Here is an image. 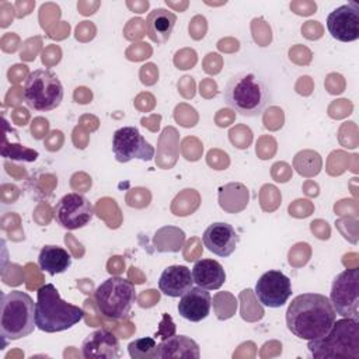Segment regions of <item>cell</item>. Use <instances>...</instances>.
Listing matches in <instances>:
<instances>
[{"label":"cell","mask_w":359,"mask_h":359,"mask_svg":"<svg viewBox=\"0 0 359 359\" xmlns=\"http://www.w3.org/2000/svg\"><path fill=\"white\" fill-rule=\"evenodd\" d=\"M201 351L199 345L187 335H171L157 344L156 359L167 358H185V359H199Z\"/></svg>","instance_id":"cell-17"},{"label":"cell","mask_w":359,"mask_h":359,"mask_svg":"<svg viewBox=\"0 0 359 359\" xmlns=\"http://www.w3.org/2000/svg\"><path fill=\"white\" fill-rule=\"evenodd\" d=\"M191 273L194 283L206 290H216L222 287V285L226 280V272L222 264L210 258L198 259L194 264Z\"/></svg>","instance_id":"cell-18"},{"label":"cell","mask_w":359,"mask_h":359,"mask_svg":"<svg viewBox=\"0 0 359 359\" xmlns=\"http://www.w3.org/2000/svg\"><path fill=\"white\" fill-rule=\"evenodd\" d=\"M53 213L56 222L62 227L67 230H77L93 220L94 206L84 195L70 192L56 202Z\"/></svg>","instance_id":"cell-10"},{"label":"cell","mask_w":359,"mask_h":359,"mask_svg":"<svg viewBox=\"0 0 359 359\" xmlns=\"http://www.w3.org/2000/svg\"><path fill=\"white\" fill-rule=\"evenodd\" d=\"M238 234L234 227L224 222H216L206 227L202 236L205 247L217 257H230L238 244Z\"/></svg>","instance_id":"cell-13"},{"label":"cell","mask_w":359,"mask_h":359,"mask_svg":"<svg viewBox=\"0 0 359 359\" xmlns=\"http://www.w3.org/2000/svg\"><path fill=\"white\" fill-rule=\"evenodd\" d=\"M327 29L337 41H356L359 38V4L351 1L332 10L327 17Z\"/></svg>","instance_id":"cell-12"},{"label":"cell","mask_w":359,"mask_h":359,"mask_svg":"<svg viewBox=\"0 0 359 359\" xmlns=\"http://www.w3.org/2000/svg\"><path fill=\"white\" fill-rule=\"evenodd\" d=\"M177 17L165 8H156L149 13L146 20L147 36L156 43H165L175 27Z\"/></svg>","instance_id":"cell-19"},{"label":"cell","mask_w":359,"mask_h":359,"mask_svg":"<svg viewBox=\"0 0 359 359\" xmlns=\"http://www.w3.org/2000/svg\"><path fill=\"white\" fill-rule=\"evenodd\" d=\"M194 285L191 269L185 265L167 266L158 279L160 290L170 297H181Z\"/></svg>","instance_id":"cell-16"},{"label":"cell","mask_w":359,"mask_h":359,"mask_svg":"<svg viewBox=\"0 0 359 359\" xmlns=\"http://www.w3.org/2000/svg\"><path fill=\"white\" fill-rule=\"evenodd\" d=\"M38 265L49 275H56L67 271L72 265V257L63 247L45 245L38 255Z\"/></svg>","instance_id":"cell-20"},{"label":"cell","mask_w":359,"mask_h":359,"mask_svg":"<svg viewBox=\"0 0 359 359\" xmlns=\"http://www.w3.org/2000/svg\"><path fill=\"white\" fill-rule=\"evenodd\" d=\"M337 313L330 299L320 293L296 296L286 310L287 330L300 339L323 337L334 324Z\"/></svg>","instance_id":"cell-1"},{"label":"cell","mask_w":359,"mask_h":359,"mask_svg":"<svg viewBox=\"0 0 359 359\" xmlns=\"http://www.w3.org/2000/svg\"><path fill=\"white\" fill-rule=\"evenodd\" d=\"M255 296L262 306L271 309L282 307L292 296L290 279L280 271H266L257 280Z\"/></svg>","instance_id":"cell-11"},{"label":"cell","mask_w":359,"mask_h":359,"mask_svg":"<svg viewBox=\"0 0 359 359\" xmlns=\"http://www.w3.org/2000/svg\"><path fill=\"white\" fill-rule=\"evenodd\" d=\"M94 300L104 317L122 320L136 302V290L130 280L122 276H111L95 289Z\"/></svg>","instance_id":"cell-6"},{"label":"cell","mask_w":359,"mask_h":359,"mask_svg":"<svg viewBox=\"0 0 359 359\" xmlns=\"http://www.w3.org/2000/svg\"><path fill=\"white\" fill-rule=\"evenodd\" d=\"M84 311L72 303L60 299L57 289L46 283L36 292L35 323L43 332H60L80 323Z\"/></svg>","instance_id":"cell-3"},{"label":"cell","mask_w":359,"mask_h":359,"mask_svg":"<svg viewBox=\"0 0 359 359\" xmlns=\"http://www.w3.org/2000/svg\"><path fill=\"white\" fill-rule=\"evenodd\" d=\"M3 157H8L13 160H25V161H35L36 157L39 156L36 150H31L27 147H22L21 144H11L10 151L3 153Z\"/></svg>","instance_id":"cell-22"},{"label":"cell","mask_w":359,"mask_h":359,"mask_svg":"<svg viewBox=\"0 0 359 359\" xmlns=\"http://www.w3.org/2000/svg\"><path fill=\"white\" fill-rule=\"evenodd\" d=\"M35 303L32 297L21 290H11L1 297L0 304V335L4 342L17 341L34 332Z\"/></svg>","instance_id":"cell-5"},{"label":"cell","mask_w":359,"mask_h":359,"mask_svg":"<svg viewBox=\"0 0 359 359\" xmlns=\"http://www.w3.org/2000/svg\"><path fill=\"white\" fill-rule=\"evenodd\" d=\"M212 307V299L210 293L203 287H191L187 293H184L178 303V313L182 318L199 323L205 320Z\"/></svg>","instance_id":"cell-15"},{"label":"cell","mask_w":359,"mask_h":359,"mask_svg":"<svg viewBox=\"0 0 359 359\" xmlns=\"http://www.w3.org/2000/svg\"><path fill=\"white\" fill-rule=\"evenodd\" d=\"M112 151L119 163H128L133 158L150 161L154 157V147L135 126H123L114 132Z\"/></svg>","instance_id":"cell-9"},{"label":"cell","mask_w":359,"mask_h":359,"mask_svg":"<svg viewBox=\"0 0 359 359\" xmlns=\"http://www.w3.org/2000/svg\"><path fill=\"white\" fill-rule=\"evenodd\" d=\"M132 359H156L157 342L153 337H143L132 341L128 345Z\"/></svg>","instance_id":"cell-21"},{"label":"cell","mask_w":359,"mask_h":359,"mask_svg":"<svg viewBox=\"0 0 359 359\" xmlns=\"http://www.w3.org/2000/svg\"><path fill=\"white\" fill-rule=\"evenodd\" d=\"M224 102L243 116H258L272 101V93L265 77L257 72L234 74L223 91Z\"/></svg>","instance_id":"cell-2"},{"label":"cell","mask_w":359,"mask_h":359,"mask_svg":"<svg viewBox=\"0 0 359 359\" xmlns=\"http://www.w3.org/2000/svg\"><path fill=\"white\" fill-rule=\"evenodd\" d=\"M307 348L313 358H359V320L341 318L320 338L310 339Z\"/></svg>","instance_id":"cell-4"},{"label":"cell","mask_w":359,"mask_h":359,"mask_svg":"<svg viewBox=\"0 0 359 359\" xmlns=\"http://www.w3.org/2000/svg\"><path fill=\"white\" fill-rule=\"evenodd\" d=\"M81 355L86 359H116L121 356L119 339L107 328L95 330L83 341Z\"/></svg>","instance_id":"cell-14"},{"label":"cell","mask_w":359,"mask_h":359,"mask_svg":"<svg viewBox=\"0 0 359 359\" xmlns=\"http://www.w3.org/2000/svg\"><path fill=\"white\" fill-rule=\"evenodd\" d=\"M328 299L337 314L359 320V271L351 268L338 273Z\"/></svg>","instance_id":"cell-8"},{"label":"cell","mask_w":359,"mask_h":359,"mask_svg":"<svg viewBox=\"0 0 359 359\" xmlns=\"http://www.w3.org/2000/svg\"><path fill=\"white\" fill-rule=\"evenodd\" d=\"M25 104L35 111H52L63 100V86L49 69H36L27 77L22 88Z\"/></svg>","instance_id":"cell-7"}]
</instances>
